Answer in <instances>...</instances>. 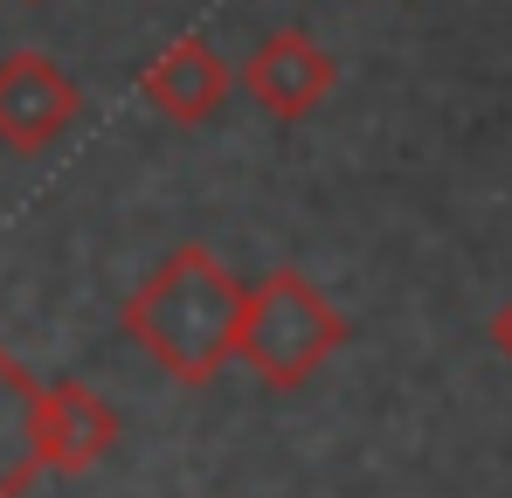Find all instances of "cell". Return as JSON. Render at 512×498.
<instances>
[{
	"instance_id": "obj_3",
	"label": "cell",
	"mask_w": 512,
	"mask_h": 498,
	"mask_svg": "<svg viewBox=\"0 0 512 498\" xmlns=\"http://www.w3.org/2000/svg\"><path fill=\"white\" fill-rule=\"evenodd\" d=\"M77 118H84V90L56 56H42V49L0 56V153L42 160L70 139Z\"/></svg>"
},
{
	"instance_id": "obj_7",
	"label": "cell",
	"mask_w": 512,
	"mask_h": 498,
	"mask_svg": "<svg viewBox=\"0 0 512 498\" xmlns=\"http://www.w3.org/2000/svg\"><path fill=\"white\" fill-rule=\"evenodd\" d=\"M35 395H42V381L0 346V498H28V485L42 478Z\"/></svg>"
},
{
	"instance_id": "obj_6",
	"label": "cell",
	"mask_w": 512,
	"mask_h": 498,
	"mask_svg": "<svg viewBox=\"0 0 512 498\" xmlns=\"http://www.w3.org/2000/svg\"><path fill=\"white\" fill-rule=\"evenodd\" d=\"M229 56L208 42V35H173L167 49L139 70V97L146 111H160L167 125H208L222 104H229Z\"/></svg>"
},
{
	"instance_id": "obj_1",
	"label": "cell",
	"mask_w": 512,
	"mask_h": 498,
	"mask_svg": "<svg viewBox=\"0 0 512 498\" xmlns=\"http://www.w3.org/2000/svg\"><path fill=\"white\" fill-rule=\"evenodd\" d=\"M125 339L173 374L180 388H208L236 360V326H243V284L208 243H180L125 298Z\"/></svg>"
},
{
	"instance_id": "obj_8",
	"label": "cell",
	"mask_w": 512,
	"mask_h": 498,
	"mask_svg": "<svg viewBox=\"0 0 512 498\" xmlns=\"http://www.w3.org/2000/svg\"><path fill=\"white\" fill-rule=\"evenodd\" d=\"M492 346H499V353L512 360V298L499 305V312H492Z\"/></svg>"
},
{
	"instance_id": "obj_4",
	"label": "cell",
	"mask_w": 512,
	"mask_h": 498,
	"mask_svg": "<svg viewBox=\"0 0 512 498\" xmlns=\"http://www.w3.org/2000/svg\"><path fill=\"white\" fill-rule=\"evenodd\" d=\"M333 83H340L333 49H326L319 35H305V28L263 35V42L250 49V63H243V90H250L270 118H284V125L312 118V111L333 97Z\"/></svg>"
},
{
	"instance_id": "obj_5",
	"label": "cell",
	"mask_w": 512,
	"mask_h": 498,
	"mask_svg": "<svg viewBox=\"0 0 512 498\" xmlns=\"http://www.w3.org/2000/svg\"><path fill=\"white\" fill-rule=\"evenodd\" d=\"M35 443L42 478H84L118 450V409L90 381H49L35 395Z\"/></svg>"
},
{
	"instance_id": "obj_2",
	"label": "cell",
	"mask_w": 512,
	"mask_h": 498,
	"mask_svg": "<svg viewBox=\"0 0 512 498\" xmlns=\"http://www.w3.org/2000/svg\"><path fill=\"white\" fill-rule=\"evenodd\" d=\"M346 339H353L346 312L305 277V270H270L263 284H243L236 360L250 367L270 395H298Z\"/></svg>"
}]
</instances>
